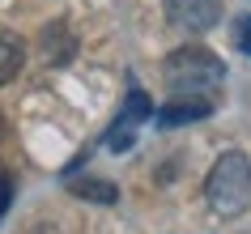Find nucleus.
<instances>
[{
    "label": "nucleus",
    "mask_w": 251,
    "mask_h": 234,
    "mask_svg": "<svg viewBox=\"0 0 251 234\" xmlns=\"http://www.w3.org/2000/svg\"><path fill=\"white\" fill-rule=\"evenodd\" d=\"M166 17L192 34H209L222 22V0H166Z\"/></svg>",
    "instance_id": "nucleus-3"
},
{
    "label": "nucleus",
    "mask_w": 251,
    "mask_h": 234,
    "mask_svg": "<svg viewBox=\"0 0 251 234\" xmlns=\"http://www.w3.org/2000/svg\"><path fill=\"white\" fill-rule=\"evenodd\" d=\"M132 124H124V119H119V124H115V128H111V132H106V145H111V149H128V145H132Z\"/></svg>",
    "instance_id": "nucleus-10"
},
{
    "label": "nucleus",
    "mask_w": 251,
    "mask_h": 234,
    "mask_svg": "<svg viewBox=\"0 0 251 234\" xmlns=\"http://www.w3.org/2000/svg\"><path fill=\"white\" fill-rule=\"evenodd\" d=\"M119 119L124 124H145V119H153V103L145 98V90H128V103H124V111H119Z\"/></svg>",
    "instance_id": "nucleus-8"
},
{
    "label": "nucleus",
    "mask_w": 251,
    "mask_h": 234,
    "mask_svg": "<svg viewBox=\"0 0 251 234\" xmlns=\"http://www.w3.org/2000/svg\"><path fill=\"white\" fill-rule=\"evenodd\" d=\"M9 200H13V179H9V175H0V217H4Z\"/></svg>",
    "instance_id": "nucleus-11"
},
{
    "label": "nucleus",
    "mask_w": 251,
    "mask_h": 234,
    "mask_svg": "<svg viewBox=\"0 0 251 234\" xmlns=\"http://www.w3.org/2000/svg\"><path fill=\"white\" fill-rule=\"evenodd\" d=\"M234 47L243 55H251V13L247 17H234Z\"/></svg>",
    "instance_id": "nucleus-9"
},
{
    "label": "nucleus",
    "mask_w": 251,
    "mask_h": 234,
    "mask_svg": "<svg viewBox=\"0 0 251 234\" xmlns=\"http://www.w3.org/2000/svg\"><path fill=\"white\" fill-rule=\"evenodd\" d=\"M22 64H26V43L17 34H0V85H9L22 73Z\"/></svg>",
    "instance_id": "nucleus-6"
},
{
    "label": "nucleus",
    "mask_w": 251,
    "mask_h": 234,
    "mask_svg": "<svg viewBox=\"0 0 251 234\" xmlns=\"http://www.w3.org/2000/svg\"><path fill=\"white\" fill-rule=\"evenodd\" d=\"M68 192L81 196V200H94V205H115V200H119V192H115L106 179H77Z\"/></svg>",
    "instance_id": "nucleus-7"
},
{
    "label": "nucleus",
    "mask_w": 251,
    "mask_h": 234,
    "mask_svg": "<svg viewBox=\"0 0 251 234\" xmlns=\"http://www.w3.org/2000/svg\"><path fill=\"white\" fill-rule=\"evenodd\" d=\"M43 52H47V60H51V64H64V60H73V52H77V39H73L68 22H51V26L43 30Z\"/></svg>",
    "instance_id": "nucleus-5"
},
{
    "label": "nucleus",
    "mask_w": 251,
    "mask_h": 234,
    "mask_svg": "<svg viewBox=\"0 0 251 234\" xmlns=\"http://www.w3.org/2000/svg\"><path fill=\"white\" fill-rule=\"evenodd\" d=\"M204 196L217 217H238L251 208V157L243 149H226L213 162L209 179H204Z\"/></svg>",
    "instance_id": "nucleus-2"
},
{
    "label": "nucleus",
    "mask_w": 251,
    "mask_h": 234,
    "mask_svg": "<svg viewBox=\"0 0 251 234\" xmlns=\"http://www.w3.org/2000/svg\"><path fill=\"white\" fill-rule=\"evenodd\" d=\"M162 77L183 98H217L226 81V64L209 47H175L162 64Z\"/></svg>",
    "instance_id": "nucleus-1"
},
{
    "label": "nucleus",
    "mask_w": 251,
    "mask_h": 234,
    "mask_svg": "<svg viewBox=\"0 0 251 234\" xmlns=\"http://www.w3.org/2000/svg\"><path fill=\"white\" fill-rule=\"evenodd\" d=\"M213 111V98H183V94H175L171 103L158 111V124L162 128H179V124H196Z\"/></svg>",
    "instance_id": "nucleus-4"
}]
</instances>
